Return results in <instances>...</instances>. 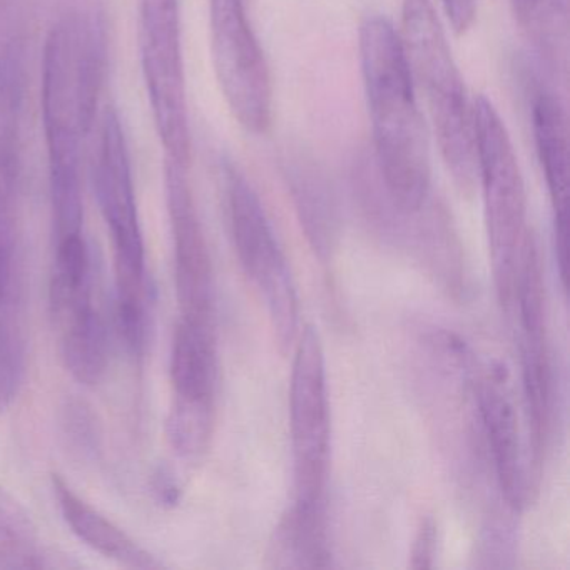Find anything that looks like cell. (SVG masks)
I'll use <instances>...</instances> for the list:
<instances>
[{"label": "cell", "mask_w": 570, "mask_h": 570, "mask_svg": "<svg viewBox=\"0 0 570 570\" xmlns=\"http://www.w3.org/2000/svg\"><path fill=\"white\" fill-rule=\"evenodd\" d=\"M358 46L380 178L400 212H419L429 202L432 161L402 38L392 22L370 16Z\"/></svg>", "instance_id": "1"}, {"label": "cell", "mask_w": 570, "mask_h": 570, "mask_svg": "<svg viewBox=\"0 0 570 570\" xmlns=\"http://www.w3.org/2000/svg\"><path fill=\"white\" fill-rule=\"evenodd\" d=\"M105 41L88 16L62 19L46 42L42 116L51 163V189L81 186V149L95 122Z\"/></svg>", "instance_id": "2"}, {"label": "cell", "mask_w": 570, "mask_h": 570, "mask_svg": "<svg viewBox=\"0 0 570 570\" xmlns=\"http://www.w3.org/2000/svg\"><path fill=\"white\" fill-rule=\"evenodd\" d=\"M400 38L413 81L419 82L425 98L443 161L456 188L472 195L479 179L473 102L432 0H403Z\"/></svg>", "instance_id": "3"}, {"label": "cell", "mask_w": 570, "mask_h": 570, "mask_svg": "<svg viewBox=\"0 0 570 570\" xmlns=\"http://www.w3.org/2000/svg\"><path fill=\"white\" fill-rule=\"evenodd\" d=\"M473 131L493 279L500 302L509 308L515 296L523 243L530 233L527 229L525 185L509 131L495 106L482 95L473 99Z\"/></svg>", "instance_id": "4"}, {"label": "cell", "mask_w": 570, "mask_h": 570, "mask_svg": "<svg viewBox=\"0 0 570 570\" xmlns=\"http://www.w3.org/2000/svg\"><path fill=\"white\" fill-rule=\"evenodd\" d=\"M226 199L236 255L268 309L283 352L298 333V296L288 263L269 225L265 208L238 166L225 165Z\"/></svg>", "instance_id": "5"}, {"label": "cell", "mask_w": 570, "mask_h": 570, "mask_svg": "<svg viewBox=\"0 0 570 570\" xmlns=\"http://www.w3.org/2000/svg\"><path fill=\"white\" fill-rule=\"evenodd\" d=\"M141 59L156 126L169 161L188 168L191 129L179 0H141Z\"/></svg>", "instance_id": "6"}, {"label": "cell", "mask_w": 570, "mask_h": 570, "mask_svg": "<svg viewBox=\"0 0 570 570\" xmlns=\"http://www.w3.org/2000/svg\"><path fill=\"white\" fill-rule=\"evenodd\" d=\"M246 4V0H209L213 62L233 116L246 131L262 135L272 125V76Z\"/></svg>", "instance_id": "7"}, {"label": "cell", "mask_w": 570, "mask_h": 570, "mask_svg": "<svg viewBox=\"0 0 570 570\" xmlns=\"http://www.w3.org/2000/svg\"><path fill=\"white\" fill-rule=\"evenodd\" d=\"M296 502L323 503L330 462V403L325 356L313 326L303 330L289 389Z\"/></svg>", "instance_id": "8"}, {"label": "cell", "mask_w": 570, "mask_h": 570, "mask_svg": "<svg viewBox=\"0 0 570 570\" xmlns=\"http://www.w3.org/2000/svg\"><path fill=\"white\" fill-rule=\"evenodd\" d=\"M96 198L115 248L116 293L139 295L146 289V252L136 205L131 163L121 121L106 111L95 159Z\"/></svg>", "instance_id": "9"}, {"label": "cell", "mask_w": 570, "mask_h": 570, "mask_svg": "<svg viewBox=\"0 0 570 570\" xmlns=\"http://www.w3.org/2000/svg\"><path fill=\"white\" fill-rule=\"evenodd\" d=\"M520 318L523 389H525L533 455L540 462L552 415V366L547 336L546 286L539 246L527 235L517 273L515 296Z\"/></svg>", "instance_id": "10"}, {"label": "cell", "mask_w": 570, "mask_h": 570, "mask_svg": "<svg viewBox=\"0 0 570 570\" xmlns=\"http://www.w3.org/2000/svg\"><path fill=\"white\" fill-rule=\"evenodd\" d=\"M166 202L175 246L176 295L181 316L215 320L212 256L188 181V168L166 163Z\"/></svg>", "instance_id": "11"}, {"label": "cell", "mask_w": 570, "mask_h": 570, "mask_svg": "<svg viewBox=\"0 0 570 570\" xmlns=\"http://www.w3.org/2000/svg\"><path fill=\"white\" fill-rule=\"evenodd\" d=\"M476 406L489 440L500 490L515 510L529 505L539 470L527 459L515 406L502 385V373H483L475 383Z\"/></svg>", "instance_id": "12"}, {"label": "cell", "mask_w": 570, "mask_h": 570, "mask_svg": "<svg viewBox=\"0 0 570 570\" xmlns=\"http://www.w3.org/2000/svg\"><path fill=\"white\" fill-rule=\"evenodd\" d=\"M171 383L169 413L215 420L218 383L215 320L181 316L173 338Z\"/></svg>", "instance_id": "13"}, {"label": "cell", "mask_w": 570, "mask_h": 570, "mask_svg": "<svg viewBox=\"0 0 570 570\" xmlns=\"http://www.w3.org/2000/svg\"><path fill=\"white\" fill-rule=\"evenodd\" d=\"M532 131L556 216V252L560 273L567 272L569 233V129L559 98L539 88L532 98Z\"/></svg>", "instance_id": "14"}, {"label": "cell", "mask_w": 570, "mask_h": 570, "mask_svg": "<svg viewBox=\"0 0 570 570\" xmlns=\"http://www.w3.org/2000/svg\"><path fill=\"white\" fill-rule=\"evenodd\" d=\"M282 166L306 239L320 262L328 263L342 236L335 188L322 166L308 155L288 153Z\"/></svg>", "instance_id": "15"}, {"label": "cell", "mask_w": 570, "mask_h": 570, "mask_svg": "<svg viewBox=\"0 0 570 570\" xmlns=\"http://www.w3.org/2000/svg\"><path fill=\"white\" fill-rule=\"evenodd\" d=\"M51 480L62 519L86 546L129 569L149 570L161 567L151 552L142 549L125 530L82 500L61 475L55 473Z\"/></svg>", "instance_id": "16"}, {"label": "cell", "mask_w": 570, "mask_h": 570, "mask_svg": "<svg viewBox=\"0 0 570 570\" xmlns=\"http://www.w3.org/2000/svg\"><path fill=\"white\" fill-rule=\"evenodd\" d=\"M332 563L323 503L296 502L282 517L266 547L269 569H325Z\"/></svg>", "instance_id": "17"}, {"label": "cell", "mask_w": 570, "mask_h": 570, "mask_svg": "<svg viewBox=\"0 0 570 570\" xmlns=\"http://www.w3.org/2000/svg\"><path fill=\"white\" fill-rule=\"evenodd\" d=\"M68 372L82 385H98L108 372L109 340L95 303L55 320Z\"/></svg>", "instance_id": "18"}, {"label": "cell", "mask_w": 570, "mask_h": 570, "mask_svg": "<svg viewBox=\"0 0 570 570\" xmlns=\"http://www.w3.org/2000/svg\"><path fill=\"white\" fill-rule=\"evenodd\" d=\"M28 362L24 299L19 286L0 305V415L18 399Z\"/></svg>", "instance_id": "19"}, {"label": "cell", "mask_w": 570, "mask_h": 570, "mask_svg": "<svg viewBox=\"0 0 570 570\" xmlns=\"http://www.w3.org/2000/svg\"><path fill=\"white\" fill-rule=\"evenodd\" d=\"M49 567V556L24 507L0 489V569L29 570Z\"/></svg>", "instance_id": "20"}, {"label": "cell", "mask_w": 570, "mask_h": 570, "mask_svg": "<svg viewBox=\"0 0 570 570\" xmlns=\"http://www.w3.org/2000/svg\"><path fill=\"white\" fill-rule=\"evenodd\" d=\"M62 432L72 452L81 459L95 460L101 452V426L86 403L72 400L62 409Z\"/></svg>", "instance_id": "21"}, {"label": "cell", "mask_w": 570, "mask_h": 570, "mask_svg": "<svg viewBox=\"0 0 570 570\" xmlns=\"http://www.w3.org/2000/svg\"><path fill=\"white\" fill-rule=\"evenodd\" d=\"M149 489H151L153 499L163 509H175L181 502V483H179L175 470L165 463L153 470Z\"/></svg>", "instance_id": "22"}, {"label": "cell", "mask_w": 570, "mask_h": 570, "mask_svg": "<svg viewBox=\"0 0 570 570\" xmlns=\"http://www.w3.org/2000/svg\"><path fill=\"white\" fill-rule=\"evenodd\" d=\"M436 542H439V527H436L432 517H426L420 523L419 532H416L415 540H413L410 567L415 570L432 569Z\"/></svg>", "instance_id": "23"}, {"label": "cell", "mask_w": 570, "mask_h": 570, "mask_svg": "<svg viewBox=\"0 0 570 570\" xmlns=\"http://www.w3.org/2000/svg\"><path fill=\"white\" fill-rule=\"evenodd\" d=\"M513 2L520 19L537 31L542 28L546 16L550 19L556 12L566 9L563 0H513Z\"/></svg>", "instance_id": "24"}, {"label": "cell", "mask_w": 570, "mask_h": 570, "mask_svg": "<svg viewBox=\"0 0 570 570\" xmlns=\"http://www.w3.org/2000/svg\"><path fill=\"white\" fill-rule=\"evenodd\" d=\"M456 35H465L475 21V0H442Z\"/></svg>", "instance_id": "25"}, {"label": "cell", "mask_w": 570, "mask_h": 570, "mask_svg": "<svg viewBox=\"0 0 570 570\" xmlns=\"http://www.w3.org/2000/svg\"><path fill=\"white\" fill-rule=\"evenodd\" d=\"M118 303H146V302H118Z\"/></svg>", "instance_id": "26"}]
</instances>
